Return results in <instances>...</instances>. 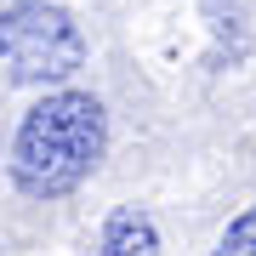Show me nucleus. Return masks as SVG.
Here are the masks:
<instances>
[{
  "label": "nucleus",
  "mask_w": 256,
  "mask_h": 256,
  "mask_svg": "<svg viewBox=\"0 0 256 256\" xmlns=\"http://www.w3.org/2000/svg\"><path fill=\"white\" fill-rule=\"evenodd\" d=\"M102 160V102L86 92H52L23 114L12 142V176L34 200L74 194Z\"/></svg>",
  "instance_id": "f257e3e1"
},
{
  "label": "nucleus",
  "mask_w": 256,
  "mask_h": 256,
  "mask_svg": "<svg viewBox=\"0 0 256 256\" xmlns=\"http://www.w3.org/2000/svg\"><path fill=\"white\" fill-rule=\"evenodd\" d=\"M0 63L12 80H68L86 63V40L68 12L23 0L0 12Z\"/></svg>",
  "instance_id": "f03ea898"
},
{
  "label": "nucleus",
  "mask_w": 256,
  "mask_h": 256,
  "mask_svg": "<svg viewBox=\"0 0 256 256\" xmlns=\"http://www.w3.org/2000/svg\"><path fill=\"white\" fill-rule=\"evenodd\" d=\"M102 256H160V234L142 210H114L102 228Z\"/></svg>",
  "instance_id": "7ed1b4c3"
},
{
  "label": "nucleus",
  "mask_w": 256,
  "mask_h": 256,
  "mask_svg": "<svg viewBox=\"0 0 256 256\" xmlns=\"http://www.w3.org/2000/svg\"><path fill=\"white\" fill-rule=\"evenodd\" d=\"M216 256H256V210H245V216L228 222V234H222Z\"/></svg>",
  "instance_id": "20e7f679"
}]
</instances>
